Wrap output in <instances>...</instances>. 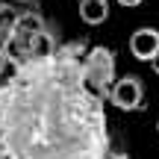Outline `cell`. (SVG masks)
Instances as JSON below:
<instances>
[{"label":"cell","instance_id":"obj_8","mask_svg":"<svg viewBox=\"0 0 159 159\" xmlns=\"http://www.w3.org/2000/svg\"><path fill=\"white\" fill-rule=\"evenodd\" d=\"M15 3L27 6V9H39V0H15Z\"/></svg>","mask_w":159,"mask_h":159},{"label":"cell","instance_id":"obj_10","mask_svg":"<svg viewBox=\"0 0 159 159\" xmlns=\"http://www.w3.org/2000/svg\"><path fill=\"white\" fill-rule=\"evenodd\" d=\"M156 133H159V121H156Z\"/></svg>","mask_w":159,"mask_h":159},{"label":"cell","instance_id":"obj_4","mask_svg":"<svg viewBox=\"0 0 159 159\" xmlns=\"http://www.w3.org/2000/svg\"><path fill=\"white\" fill-rule=\"evenodd\" d=\"M130 53L139 62H150L159 53V30L156 27H139L130 35Z\"/></svg>","mask_w":159,"mask_h":159},{"label":"cell","instance_id":"obj_3","mask_svg":"<svg viewBox=\"0 0 159 159\" xmlns=\"http://www.w3.org/2000/svg\"><path fill=\"white\" fill-rule=\"evenodd\" d=\"M56 50H59V33H56L53 24H47L44 30H39V33L27 41L30 62H50V59L56 56Z\"/></svg>","mask_w":159,"mask_h":159},{"label":"cell","instance_id":"obj_9","mask_svg":"<svg viewBox=\"0 0 159 159\" xmlns=\"http://www.w3.org/2000/svg\"><path fill=\"white\" fill-rule=\"evenodd\" d=\"M150 65H153V74L159 77V53H156V56H153V59H150Z\"/></svg>","mask_w":159,"mask_h":159},{"label":"cell","instance_id":"obj_6","mask_svg":"<svg viewBox=\"0 0 159 159\" xmlns=\"http://www.w3.org/2000/svg\"><path fill=\"white\" fill-rule=\"evenodd\" d=\"M6 65H9V56H6L3 44H0V74H3V71H6Z\"/></svg>","mask_w":159,"mask_h":159},{"label":"cell","instance_id":"obj_1","mask_svg":"<svg viewBox=\"0 0 159 159\" xmlns=\"http://www.w3.org/2000/svg\"><path fill=\"white\" fill-rule=\"evenodd\" d=\"M80 83L97 100H106L109 89L115 83V53L109 47H100V44L91 47L83 56V65H80Z\"/></svg>","mask_w":159,"mask_h":159},{"label":"cell","instance_id":"obj_2","mask_svg":"<svg viewBox=\"0 0 159 159\" xmlns=\"http://www.w3.org/2000/svg\"><path fill=\"white\" fill-rule=\"evenodd\" d=\"M106 100L112 103L115 109H121V112H136V109H142L144 106V83H142V77L127 74V77L115 80Z\"/></svg>","mask_w":159,"mask_h":159},{"label":"cell","instance_id":"obj_7","mask_svg":"<svg viewBox=\"0 0 159 159\" xmlns=\"http://www.w3.org/2000/svg\"><path fill=\"white\" fill-rule=\"evenodd\" d=\"M144 0H118V6H127V9H133V6H142Z\"/></svg>","mask_w":159,"mask_h":159},{"label":"cell","instance_id":"obj_5","mask_svg":"<svg viewBox=\"0 0 159 159\" xmlns=\"http://www.w3.org/2000/svg\"><path fill=\"white\" fill-rule=\"evenodd\" d=\"M80 6V18L89 27H100L109 18V0H77Z\"/></svg>","mask_w":159,"mask_h":159}]
</instances>
